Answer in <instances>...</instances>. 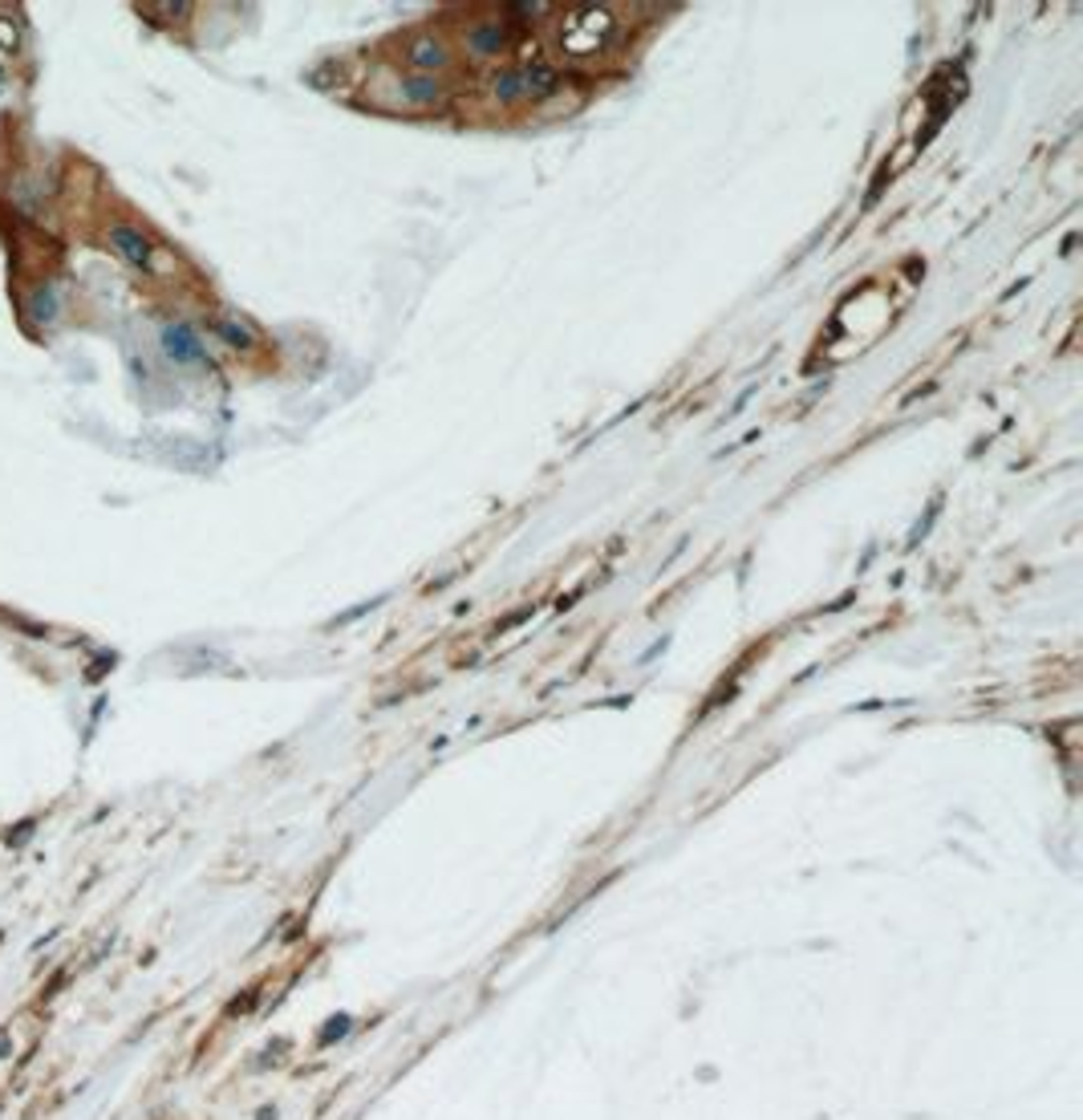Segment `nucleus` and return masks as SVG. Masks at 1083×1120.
<instances>
[{"label":"nucleus","instance_id":"1","mask_svg":"<svg viewBox=\"0 0 1083 1120\" xmlns=\"http://www.w3.org/2000/svg\"><path fill=\"white\" fill-rule=\"evenodd\" d=\"M519 82H524V98H544V93L560 90L556 74L544 70V66H524V70H519Z\"/></svg>","mask_w":1083,"mask_h":1120},{"label":"nucleus","instance_id":"2","mask_svg":"<svg viewBox=\"0 0 1083 1120\" xmlns=\"http://www.w3.org/2000/svg\"><path fill=\"white\" fill-rule=\"evenodd\" d=\"M114 244H118V252L134 264H150V244L138 232H130V228H114Z\"/></svg>","mask_w":1083,"mask_h":1120},{"label":"nucleus","instance_id":"5","mask_svg":"<svg viewBox=\"0 0 1083 1120\" xmlns=\"http://www.w3.org/2000/svg\"><path fill=\"white\" fill-rule=\"evenodd\" d=\"M406 57H410L414 66H442V61H447V54H442L435 41H414V45H410V54H406Z\"/></svg>","mask_w":1083,"mask_h":1120},{"label":"nucleus","instance_id":"3","mask_svg":"<svg viewBox=\"0 0 1083 1120\" xmlns=\"http://www.w3.org/2000/svg\"><path fill=\"white\" fill-rule=\"evenodd\" d=\"M503 41H508V33H503L499 25H483V29L471 33V49H475V54H496Z\"/></svg>","mask_w":1083,"mask_h":1120},{"label":"nucleus","instance_id":"4","mask_svg":"<svg viewBox=\"0 0 1083 1120\" xmlns=\"http://www.w3.org/2000/svg\"><path fill=\"white\" fill-rule=\"evenodd\" d=\"M403 98L406 102H435V98H439V82H430V77L403 82Z\"/></svg>","mask_w":1083,"mask_h":1120}]
</instances>
